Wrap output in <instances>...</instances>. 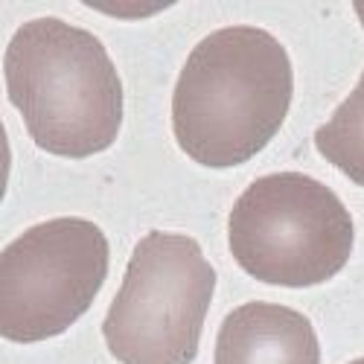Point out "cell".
<instances>
[{
	"label": "cell",
	"mask_w": 364,
	"mask_h": 364,
	"mask_svg": "<svg viewBox=\"0 0 364 364\" xmlns=\"http://www.w3.org/2000/svg\"><path fill=\"white\" fill-rule=\"evenodd\" d=\"M291 58L259 26H225L198 41L172 94L178 146L201 166H239L262 151L291 105Z\"/></svg>",
	"instance_id": "1"
},
{
	"label": "cell",
	"mask_w": 364,
	"mask_h": 364,
	"mask_svg": "<svg viewBox=\"0 0 364 364\" xmlns=\"http://www.w3.org/2000/svg\"><path fill=\"white\" fill-rule=\"evenodd\" d=\"M6 94L26 134L50 155L105 151L123 123V82L102 41L58 18L15 29L4 55Z\"/></svg>",
	"instance_id": "2"
},
{
	"label": "cell",
	"mask_w": 364,
	"mask_h": 364,
	"mask_svg": "<svg viewBox=\"0 0 364 364\" xmlns=\"http://www.w3.org/2000/svg\"><path fill=\"white\" fill-rule=\"evenodd\" d=\"M353 216L326 184L274 172L257 178L230 210L233 259L259 283L306 289L326 283L353 254Z\"/></svg>",
	"instance_id": "3"
},
{
	"label": "cell",
	"mask_w": 364,
	"mask_h": 364,
	"mask_svg": "<svg viewBox=\"0 0 364 364\" xmlns=\"http://www.w3.org/2000/svg\"><path fill=\"white\" fill-rule=\"evenodd\" d=\"M216 268L193 236L151 230L132 254L102 336L119 364H193Z\"/></svg>",
	"instance_id": "4"
},
{
	"label": "cell",
	"mask_w": 364,
	"mask_h": 364,
	"mask_svg": "<svg viewBox=\"0 0 364 364\" xmlns=\"http://www.w3.org/2000/svg\"><path fill=\"white\" fill-rule=\"evenodd\" d=\"M108 277V239L87 219H50L0 254V336L15 344L73 326Z\"/></svg>",
	"instance_id": "5"
},
{
	"label": "cell",
	"mask_w": 364,
	"mask_h": 364,
	"mask_svg": "<svg viewBox=\"0 0 364 364\" xmlns=\"http://www.w3.org/2000/svg\"><path fill=\"white\" fill-rule=\"evenodd\" d=\"M213 364H321V347L306 315L251 300L225 318Z\"/></svg>",
	"instance_id": "6"
},
{
	"label": "cell",
	"mask_w": 364,
	"mask_h": 364,
	"mask_svg": "<svg viewBox=\"0 0 364 364\" xmlns=\"http://www.w3.org/2000/svg\"><path fill=\"white\" fill-rule=\"evenodd\" d=\"M315 146L332 166L364 187V73L353 94L315 132Z\"/></svg>",
	"instance_id": "7"
},
{
	"label": "cell",
	"mask_w": 364,
	"mask_h": 364,
	"mask_svg": "<svg viewBox=\"0 0 364 364\" xmlns=\"http://www.w3.org/2000/svg\"><path fill=\"white\" fill-rule=\"evenodd\" d=\"M353 9H355V15H358V21L364 23V4H361V0H358V4H353Z\"/></svg>",
	"instance_id": "8"
},
{
	"label": "cell",
	"mask_w": 364,
	"mask_h": 364,
	"mask_svg": "<svg viewBox=\"0 0 364 364\" xmlns=\"http://www.w3.org/2000/svg\"><path fill=\"white\" fill-rule=\"evenodd\" d=\"M350 364H364V358H355V361H350Z\"/></svg>",
	"instance_id": "9"
}]
</instances>
